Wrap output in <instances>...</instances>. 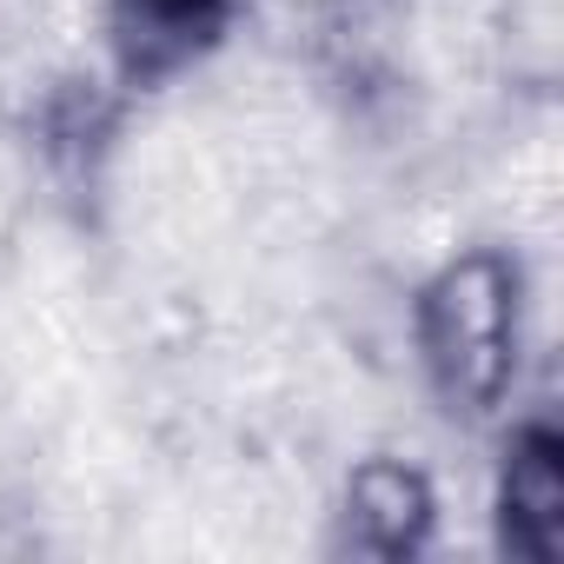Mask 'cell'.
I'll list each match as a JSON object with an SVG mask.
<instances>
[{
  "label": "cell",
  "instance_id": "6da1fadb",
  "mask_svg": "<svg viewBox=\"0 0 564 564\" xmlns=\"http://www.w3.org/2000/svg\"><path fill=\"white\" fill-rule=\"evenodd\" d=\"M524 313L531 279L511 246H458L412 293V352L432 405L452 425L505 419L524 366Z\"/></svg>",
  "mask_w": 564,
  "mask_h": 564
},
{
  "label": "cell",
  "instance_id": "7a4b0ae2",
  "mask_svg": "<svg viewBox=\"0 0 564 564\" xmlns=\"http://www.w3.org/2000/svg\"><path fill=\"white\" fill-rule=\"evenodd\" d=\"M100 14H107V80L127 100H140L213 61L246 21V0H100Z\"/></svg>",
  "mask_w": 564,
  "mask_h": 564
},
{
  "label": "cell",
  "instance_id": "3957f363",
  "mask_svg": "<svg viewBox=\"0 0 564 564\" xmlns=\"http://www.w3.org/2000/svg\"><path fill=\"white\" fill-rule=\"evenodd\" d=\"M333 544L372 564H419L438 544V485L399 452H366L339 478Z\"/></svg>",
  "mask_w": 564,
  "mask_h": 564
},
{
  "label": "cell",
  "instance_id": "277c9868",
  "mask_svg": "<svg viewBox=\"0 0 564 564\" xmlns=\"http://www.w3.org/2000/svg\"><path fill=\"white\" fill-rule=\"evenodd\" d=\"M491 544L511 564L564 557V425L531 412L505 432L491 465Z\"/></svg>",
  "mask_w": 564,
  "mask_h": 564
},
{
  "label": "cell",
  "instance_id": "5b68a950",
  "mask_svg": "<svg viewBox=\"0 0 564 564\" xmlns=\"http://www.w3.org/2000/svg\"><path fill=\"white\" fill-rule=\"evenodd\" d=\"M127 94L113 80H94V74H67L54 80L34 113H28V133H34V153L41 166L54 173V186L67 193H94L113 147H120V120H127Z\"/></svg>",
  "mask_w": 564,
  "mask_h": 564
}]
</instances>
